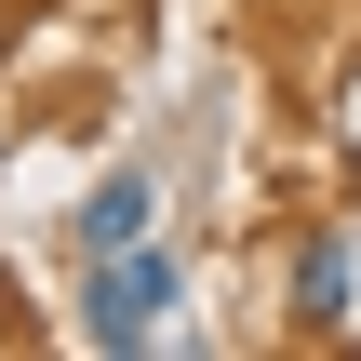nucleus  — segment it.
<instances>
[{"mask_svg": "<svg viewBox=\"0 0 361 361\" xmlns=\"http://www.w3.org/2000/svg\"><path fill=\"white\" fill-rule=\"evenodd\" d=\"M161 308H174V255H161V241H121V255H94L67 335L107 348V361H134V348H161Z\"/></svg>", "mask_w": 361, "mask_h": 361, "instance_id": "f257e3e1", "label": "nucleus"}, {"mask_svg": "<svg viewBox=\"0 0 361 361\" xmlns=\"http://www.w3.org/2000/svg\"><path fill=\"white\" fill-rule=\"evenodd\" d=\"M281 308H295V335H348V308H361V255L335 241V228H308V241H295Z\"/></svg>", "mask_w": 361, "mask_h": 361, "instance_id": "f03ea898", "label": "nucleus"}, {"mask_svg": "<svg viewBox=\"0 0 361 361\" xmlns=\"http://www.w3.org/2000/svg\"><path fill=\"white\" fill-rule=\"evenodd\" d=\"M121 241H161V188L147 174H107L80 201V255H121Z\"/></svg>", "mask_w": 361, "mask_h": 361, "instance_id": "7ed1b4c3", "label": "nucleus"}, {"mask_svg": "<svg viewBox=\"0 0 361 361\" xmlns=\"http://www.w3.org/2000/svg\"><path fill=\"white\" fill-rule=\"evenodd\" d=\"M0 348H13V295H0Z\"/></svg>", "mask_w": 361, "mask_h": 361, "instance_id": "20e7f679", "label": "nucleus"}, {"mask_svg": "<svg viewBox=\"0 0 361 361\" xmlns=\"http://www.w3.org/2000/svg\"><path fill=\"white\" fill-rule=\"evenodd\" d=\"M0 54H13V0H0Z\"/></svg>", "mask_w": 361, "mask_h": 361, "instance_id": "39448f33", "label": "nucleus"}, {"mask_svg": "<svg viewBox=\"0 0 361 361\" xmlns=\"http://www.w3.org/2000/svg\"><path fill=\"white\" fill-rule=\"evenodd\" d=\"M0 174H13V147H0Z\"/></svg>", "mask_w": 361, "mask_h": 361, "instance_id": "423d86ee", "label": "nucleus"}]
</instances>
